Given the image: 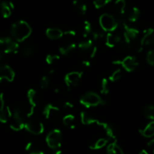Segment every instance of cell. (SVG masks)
I'll return each mask as SVG.
<instances>
[{"mask_svg": "<svg viewBox=\"0 0 154 154\" xmlns=\"http://www.w3.org/2000/svg\"><path fill=\"white\" fill-rule=\"evenodd\" d=\"M32 34V28L30 24L25 20H18L14 23L11 26V38L18 42H23L27 40Z\"/></svg>", "mask_w": 154, "mask_h": 154, "instance_id": "6da1fadb", "label": "cell"}, {"mask_svg": "<svg viewBox=\"0 0 154 154\" xmlns=\"http://www.w3.org/2000/svg\"><path fill=\"white\" fill-rule=\"evenodd\" d=\"M79 102L81 105L85 108H92L98 105H106V101L94 92H88L83 94L80 98Z\"/></svg>", "mask_w": 154, "mask_h": 154, "instance_id": "7a4b0ae2", "label": "cell"}, {"mask_svg": "<svg viewBox=\"0 0 154 154\" xmlns=\"http://www.w3.org/2000/svg\"><path fill=\"white\" fill-rule=\"evenodd\" d=\"M11 118V122L10 123V128L12 130L19 132L24 129L27 117L24 114L22 108H15L12 112V116Z\"/></svg>", "mask_w": 154, "mask_h": 154, "instance_id": "3957f363", "label": "cell"}, {"mask_svg": "<svg viewBox=\"0 0 154 154\" xmlns=\"http://www.w3.org/2000/svg\"><path fill=\"white\" fill-rule=\"evenodd\" d=\"M20 45L12 38H0V53L3 54H17L19 50Z\"/></svg>", "mask_w": 154, "mask_h": 154, "instance_id": "277c9868", "label": "cell"}, {"mask_svg": "<svg viewBox=\"0 0 154 154\" xmlns=\"http://www.w3.org/2000/svg\"><path fill=\"white\" fill-rule=\"evenodd\" d=\"M99 23L104 32H113L118 28V22L113 15L110 14H103L99 17Z\"/></svg>", "mask_w": 154, "mask_h": 154, "instance_id": "5b68a950", "label": "cell"}, {"mask_svg": "<svg viewBox=\"0 0 154 154\" xmlns=\"http://www.w3.org/2000/svg\"><path fill=\"white\" fill-rule=\"evenodd\" d=\"M62 133L60 129H54L48 133L45 138L48 147L53 150H58L61 146Z\"/></svg>", "mask_w": 154, "mask_h": 154, "instance_id": "8992f818", "label": "cell"}, {"mask_svg": "<svg viewBox=\"0 0 154 154\" xmlns=\"http://www.w3.org/2000/svg\"><path fill=\"white\" fill-rule=\"evenodd\" d=\"M113 63L115 65H117V66L121 65L122 68L128 72H132L135 71L139 65L137 59L133 56H128L122 60H115L113 62Z\"/></svg>", "mask_w": 154, "mask_h": 154, "instance_id": "52a82bcc", "label": "cell"}, {"mask_svg": "<svg viewBox=\"0 0 154 154\" xmlns=\"http://www.w3.org/2000/svg\"><path fill=\"white\" fill-rule=\"evenodd\" d=\"M24 129L30 133L38 135L44 132L45 128H44L43 123H41L39 120L27 118L25 123V126H24Z\"/></svg>", "mask_w": 154, "mask_h": 154, "instance_id": "ba28073f", "label": "cell"}, {"mask_svg": "<svg viewBox=\"0 0 154 154\" xmlns=\"http://www.w3.org/2000/svg\"><path fill=\"white\" fill-rule=\"evenodd\" d=\"M82 75V72H76V71L69 72V73L66 74L65 75L64 81L67 88L70 90L72 87L78 85L79 84L80 81H81Z\"/></svg>", "mask_w": 154, "mask_h": 154, "instance_id": "9c48e42d", "label": "cell"}, {"mask_svg": "<svg viewBox=\"0 0 154 154\" xmlns=\"http://www.w3.org/2000/svg\"><path fill=\"white\" fill-rule=\"evenodd\" d=\"M42 114L48 120H57L60 115V108L52 104H47L42 109Z\"/></svg>", "mask_w": 154, "mask_h": 154, "instance_id": "30bf717a", "label": "cell"}, {"mask_svg": "<svg viewBox=\"0 0 154 154\" xmlns=\"http://www.w3.org/2000/svg\"><path fill=\"white\" fill-rule=\"evenodd\" d=\"M12 116V111L10 108L5 105L4 94H0V122L2 123H7L9 118Z\"/></svg>", "mask_w": 154, "mask_h": 154, "instance_id": "8fae6325", "label": "cell"}, {"mask_svg": "<svg viewBox=\"0 0 154 154\" xmlns=\"http://www.w3.org/2000/svg\"><path fill=\"white\" fill-rule=\"evenodd\" d=\"M14 77L15 73L11 66L0 63V81L5 80L8 82H11L14 79Z\"/></svg>", "mask_w": 154, "mask_h": 154, "instance_id": "7c38bea8", "label": "cell"}, {"mask_svg": "<svg viewBox=\"0 0 154 154\" xmlns=\"http://www.w3.org/2000/svg\"><path fill=\"white\" fill-rule=\"evenodd\" d=\"M154 46V29L149 28L143 32V36L140 42V47Z\"/></svg>", "mask_w": 154, "mask_h": 154, "instance_id": "4fadbf2b", "label": "cell"}, {"mask_svg": "<svg viewBox=\"0 0 154 154\" xmlns=\"http://www.w3.org/2000/svg\"><path fill=\"white\" fill-rule=\"evenodd\" d=\"M122 36L120 35L115 34L113 32H109L106 35L105 44L107 47L110 48H114L116 45H120L122 42Z\"/></svg>", "mask_w": 154, "mask_h": 154, "instance_id": "5bb4252c", "label": "cell"}, {"mask_svg": "<svg viewBox=\"0 0 154 154\" xmlns=\"http://www.w3.org/2000/svg\"><path fill=\"white\" fill-rule=\"evenodd\" d=\"M27 98L30 105V108L35 109L41 101V96L36 90L30 89L27 92Z\"/></svg>", "mask_w": 154, "mask_h": 154, "instance_id": "9a60e30c", "label": "cell"}, {"mask_svg": "<svg viewBox=\"0 0 154 154\" xmlns=\"http://www.w3.org/2000/svg\"><path fill=\"white\" fill-rule=\"evenodd\" d=\"M45 35L48 38L51 40H57L63 37V32L59 28H55V27H51L48 28L45 31Z\"/></svg>", "mask_w": 154, "mask_h": 154, "instance_id": "2e32d148", "label": "cell"}, {"mask_svg": "<svg viewBox=\"0 0 154 154\" xmlns=\"http://www.w3.org/2000/svg\"><path fill=\"white\" fill-rule=\"evenodd\" d=\"M77 48V45L75 43H67L62 45L59 48L58 51L60 54L63 56H68L72 54V52L75 51Z\"/></svg>", "mask_w": 154, "mask_h": 154, "instance_id": "e0dca14e", "label": "cell"}, {"mask_svg": "<svg viewBox=\"0 0 154 154\" xmlns=\"http://www.w3.org/2000/svg\"><path fill=\"white\" fill-rule=\"evenodd\" d=\"M139 132L144 138H152L154 136V121L149 122L143 129H140Z\"/></svg>", "mask_w": 154, "mask_h": 154, "instance_id": "ac0fdd59", "label": "cell"}, {"mask_svg": "<svg viewBox=\"0 0 154 154\" xmlns=\"http://www.w3.org/2000/svg\"><path fill=\"white\" fill-rule=\"evenodd\" d=\"M79 49L83 53H86V54H88V53L90 52L91 50L94 47V42L91 39H88V40H85L82 42H79V45H77Z\"/></svg>", "mask_w": 154, "mask_h": 154, "instance_id": "d6986e66", "label": "cell"}, {"mask_svg": "<svg viewBox=\"0 0 154 154\" xmlns=\"http://www.w3.org/2000/svg\"><path fill=\"white\" fill-rule=\"evenodd\" d=\"M107 154H124L123 150L117 144V141H112L107 147Z\"/></svg>", "mask_w": 154, "mask_h": 154, "instance_id": "ffe728a7", "label": "cell"}, {"mask_svg": "<svg viewBox=\"0 0 154 154\" xmlns=\"http://www.w3.org/2000/svg\"><path fill=\"white\" fill-rule=\"evenodd\" d=\"M72 5H73L74 9H75V12L79 15H84L85 14L86 11H87V6L85 3L79 1V0H74L72 2Z\"/></svg>", "mask_w": 154, "mask_h": 154, "instance_id": "44dd1931", "label": "cell"}, {"mask_svg": "<svg viewBox=\"0 0 154 154\" xmlns=\"http://www.w3.org/2000/svg\"><path fill=\"white\" fill-rule=\"evenodd\" d=\"M140 15V11L139 10L138 8L137 7H133L131 8V10L129 11V12L128 13V20L131 23H134L139 19Z\"/></svg>", "mask_w": 154, "mask_h": 154, "instance_id": "7402d4cb", "label": "cell"}, {"mask_svg": "<svg viewBox=\"0 0 154 154\" xmlns=\"http://www.w3.org/2000/svg\"><path fill=\"white\" fill-rule=\"evenodd\" d=\"M80 119H81L82 123L84 125H92L95 124V123L97 124L98 122V120L93 118V117L89 116L85 112H81V114H80Z\"/></svg>", "mask_w": 154, "mask_h": 154, "instance_id": "603a6c76", "label": "cell"}, {"mask_svg": "<svg viewBox=\"0 0 154 154\" xmlns=\"http://www.w3.org/2000/svg\"><path fill=\"white\" fill-rule=\"evenodd\" d=\"M0 11L4 18H8L11 15V8L8 3L6 2H2L0 4Z\"/></svg>", "mask_w": 154, "mask_h": 154, "instance_id": "cb8c5ba5", "label": "cell"}, {"mask_svg": "<svg viewBox=\"0 0 154 154\" xmlns=\"http://www.w3.org/2000/svg\"><path fill=\"white\" fill-rule=\"evenodd\" d=\"M143 114L146 118L151 121H154V105L149 104L143 108Z\"/></svg>", "mask_w": 154, "mask_h": 154, "instance_id": "d4e9b609", "label": "cell"}, {"mask_svg": "<svg viewBox=\"0 0 154 154\" xmlns=\"http://www.w3.org/2000/svg\"><path fill=\"white\" fill-rule=\"evenodd\" d=\"M35 51H36V47L33 43L27 44L22 50L23 55L25 57H31L32 55L34 54Z\"/></svg>", "mask_w": 154, "mask_h": 154, "instance_id": "484cf974", "label": "cell"}, {"mask_svg": "<svg viewBox=\"0 0 154 154\" xmlns=\"http://www.w3.org/2000/svg\"><path fill=\"white\" fill-rule=\"evenodd\" d=\"M125 7H126V2L125 0H116L114 3L115 10L119 14H123L125 13Z\"/></svg>", "mask_w": 154, "mask_h": 154, "instance_id": "4316f807", "label": "cell"}, {"mask_svg": "<svg viewBox=\"0 0 154 154\" xmlns=\"http://www.w3.org/2000/svg\"><path fill=\"white\" fill-rule=\"evenodd\" d=\"M63 123L64 126L69 127L70 129H75V125H74V121H75V117L72 114H67L63 117Z\"/></svg>", "mask_w": 154, "mask_h": 154, "instance_id": "83f0119b", "label": "cell"}, {"mask_svg": "<svg viewBox=\"0 0 154 154\" xmlns=\"http://www.w3.org/2000/svg\"><path fill=\"white\" fill-rule=\"evenodd\" d=\"M108 142V140L106 139V138H99V139L97 140L95 143L90 145V149L91 150H99V149L103 148L104 147H105L107 144Z\"/></svg>", "mask_w": 154, "mask_h": 154, "instance_id": "f1b7e54d", "label": "cell"}, {"mask_svg": "<svg viewBox=\"0 0 154 154\" xmlns=\"http://www.w3.org/2000/svg\"><path fill=\"white\" fill-rule=\"evenodd\" d=\"M110 92V84L109 80L107 78H103L101 83V93L103 95L108 94Z\"/></svg>", "mask_w": 154, "mask_h": 154, "instance_id": "f546056e", "label": "cell"}, {"mask_svg": "<svg viewBox=\"0 0 154 154\" xmlns=\"http://www.w3.org/2000/svg\"><path fill=\"white\" fill-rule=\"evenodd\" d=\"M92 33L91 24L89 21L85 20L83 23V35L85 38H87L88 35H91Z\"/></svg>", "mask_w": 154, "mask_h": 154, "instance_id": "4dcf8cb0", "label": "cell"}, {"mask_svg": "<svg viewBox=\"0 0 154 154\" xmlns=\"http://www.w3.org/2000/svg\"><path fill=\"white\" fill-rule=\"evenodd\" d=\"M122 70L120 69H118L115 70L111 75L109 77V81L110 82H116V81H119L121 78H122Z\"/></svg>", "mask_w": 154, "mask_h": 154, "instance_id": "1f68e13d", "label": "cell"}, {"mask_svg": "<svg viewBox=\"0 0 154 154\" xmlns=\"http://www.w3.org/2000/svg\"><path fill=\"white\" fill-rule=\"evenodd\" d=\"M60 58V55L58 54H48L45 58V61H46L47 64L52 65L58 61Z\"/></svg>", "mask_w": 154, "mask_h": 154, "instance_id": "d6a6232c", "label": "cell"}, {"mask_svg": "<svg viewBox=\"0 0 154 154\" xmlns=\"http://www.w3.org/2000/svg\"><path fill=\"white\" fill-rule=\"evenodd\" d=\"M91 40L93 42H97V41L101 40V39L104 38L106 37L105 33L104 32V31H95V32H92L91 33Z\"/></svg>", "mask_w": 154, "mask_h": 154, "instance_id": "836d02e7", "label": "cell"}, {"mask_svg": "<svg viewBox=\"0 0 154 154\" xmlns=\"http://www.w3.org/2000/svg\"><path fill=\"white\" fill-rule=\"evenodd\" d=\"M112 0H94L93 4L97 9H99L107 5Z\"/></svg>", "mask_w": 154, "mask_h": 154, "instance_id": "e575fe53", "label": "cell"}, {"mask_svg": "<svg viewBox=\"0 0 154 154\" xmlns=\"http://www.w3.org/2000/svg\"><path fill=\"white\" fill-rule=\"evenodd\" d=\"M39 85L42 89L48 88L50 85V79L48 76L45 75V76L42 77L40 79V82H39Z\"/></svg>", "mask_w": 154, "mask_h": 154, "instance_id": "d590c367", "label": "cell"}, {"mask_svg": "<svg viewBox=\"0 0 154 154\" xmlns=\"http://www.w3.org/2000/svg\"><path fill=\"white\" fill-rule=\"evenodd\" d=\"M146 59L148 64L154 67V50H150L148 51Z\"/></svg>", "mask_w": 154, "mask_h": 154, "instance_id": "8d00e7d4", "label": "cell"}, {"mask_svg": "<svg viewBox=\"0 0 154 154\" xmlns=\"http://www.w3.org/2000/svg\"><path fill=\"white\" fill-rule=\"evenodd\" d=\"M28 154H45V153H44V151L42 149L39 148V147H36V146H34L33 144L30 150L28 151Z\"/></svg>", "mask_w": 154, "mask_h": 154, "instance_id": "74e56055", "label": "cell"}, {"mask_svg": "<svg viewBox=\"0 0 154 154\" xmlns=\"http://www.w3.org/2000/svg\"><path fill=\"white\" fill-rule=\"evenodd\" d=\"M70 37V38H73L75 36V32L74 30H66V31L63 32V37Z\"/></svg>", "mask_w": 154, "mask_h": 154, "instance_id": "f35d334b", "label": "cell"}, {"mask_svg": "<svg viewBox=\"0 0 154 154\" xmlns=\"http://www.w3.org/2000/svg\"><path fill=\"white\" fill-rule=\"evenodd\" d=\"M97 52H98V48H97L96 46H94L93 48L91 50V51L88 53V57L90 59L94 58V57H95V55L97 54Z\"/></svg>", "mask_w": 154, "mask_h": 154, "instance_id": "ab89813d", "label": "cell"}, {"mask_svg": "<svg viewBox=\"0 0 154 154\" xmlns=\"http://www.w3.org/2000/svg\"><path fill=\"white\" fill-rule=\"evenodd\" d=\"M63 107H64V108H66V109H72V108H73L74 105L73 104L71 103L70 102H65V104L63 105Z\"/></svg>", "mask_w": 154, "mask_h": 154, "instance_id": "60d3db41", "label": "cell"}, {"mask_svg": "<svg viewBox=\"0 0 154 154\" xmlns=\"http://www.w3.org/2000/svg\"><path fill=\"white\" fill-rule=\"evenodd\" d=\"M147 146L149 147V148L151 149V150H152V153H154V138H153V139L150 140V141L148 142Z\"/></svg>", "mask_w": 154, "mask_h": 154, "instance_id": "b9f144b4", "label": "cell"}, {"mask_svg": "<svg viewBox=\"0 0 154 154\" xmlns=\"http://www.w3.org/2000/svg\"><path fill=\"white\" fill-rule=\"evenodd\" d=\"M82 65L83 67L88 68L89 66H91V63H90V61H89V60H83V61L82 62Z\"/></svg>", "mask_w": 154, "mask_h": 154, "instance_id": "7bdbcfd3", "label": "cell"}, {"mask_svg": "<svg viewBox=\"0 0 154 154\" xmlns=\"http://www.w3.org/2000/svg\"><path fill=\"white\" fill-rule=\"evenodd\" d=\"M138 154H149V153L146 150H142L141 151L139 152Z\"/></svg>", "mask_w": 154, "mask_h": 154, "instance_id": "ee69618b", "label": "cell"}, {"mask_svg": "<svg viewBox=\"0 0 154 154\" xmlns=\"http://www.w3.org/2000/svg\"><path fill=\"white\" fill-rule=\"evenodd\" d=\"M54 154H62V152H61V150H59L58 149V150H55V152H54Z\"/></svg>", "mask_w": 154, "mask_h": 154, "instance_id": "f6af8a7d", "label": "cell"}, {"mask_svg": "<svg viewBox=\"0 0 154 154\" xmlns=\"http://www.w3.org/2000/svg\"><path fill=\"white\" fill-rule=\"evenodd\" d=\"M54 69H51L49 72V75H51V74H54Z\"/></svg>", "mask_w": 154, "mask_h": 154, "instance_id": "bcb514c9", "label": "cell"}, {"mask_svg": "<svg viewBox=\"0 0 154 154\" xmlns=\"http://www.w3.org/2000/svg\"><path fill=\"white\" fill-rule=\"evenodd\" d=\"M59 91H60V90H59V89L58 88H56L55 90H54V92H55L56 93H59Z\"/></svg>", "mask_w": 154, "mask_h": 154, "instance_id": "7dc6e473", "label": "cell"}]
</instances>
